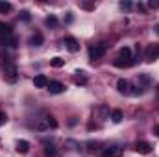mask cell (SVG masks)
I'll return each instance as SVG.
<instances>
[{
	"label": "cell",
	"instance_id": "d6986e66",
	"mask_svg": "<svg viewBox=\"0 0 159 157\" xmlns=\"http://www.w3.org/2000/svg\"><path fill=\"white\" fill-rule=\"evenodd\" d=\"M111 120H113L115 124H119L120 120H122V111H120V109H113V111H111Z\"/></svg>",
	"mask_w": 159,
	"mask_h": 157
},
{
	"label": "cell",
	"instance_id": "8fae6325",
	"mask_svg": "<svg viewBox=\"0 0 159 157\" xmlns=\"http://www.w3.org/2000/svg\"><path fill=\"white\" fill-rule=\"evenodd\" d=\"M48 78L46 76H43V74H39V76H35L34 78V85L37 87V89H44V87H48Z\"/></svg>",
	"mask_w": 159,
	"mask_h": 157
},
{
	"label": "cell",
	"instance_id": "5b68a950",
	"mask_svg": "<svg viewBox=\"0 0 159 157\" xmlns=\"http://www.w3.org/2000/svg\"><path fill=\"white\" fill-rule=\"evenodd\" d=\"M117 91H119L120 94H126V96H131V83L128 81V79L120 78L117 81Z\"/></svg>",
	"mask_w": 159,
	"mask_h": 157
},
{
	"label": "cell",
	"instance_id": "9c48e42d",
	"mask_svg": "<svg viewBox=\"0 0 159 157\" xmlns=\"http://www.w3.org/2000/svg\"><path fill=\"white\" fill-rule=\"evenodd\" d=\"M120 154H122V148L111 146V148H106V150L102 152V157H120Z\"/></svg>",
	"mask_w": 159,
	"mask_h": 157
},
{
	"label": "cell",
	"instance_id": "cb8c5ba5",
	"mask_svg": "<svg viewBox=\"0 0 159 157\" xmlns=\"http://www.w3.org/2000/svg\"><path fill=\"white\" fill-rule=\"evenodd\" d=\"M20 17H22V20H26V22H28V20H30V11H26V9H24V11H20Z\"/></svg>",
	"mask_w": 159,
	"mask_h": 157
},
{
	"label": "cell",
	"instance_id": "8992f818",
	"mask_svg": "<svg viewBox=\"0 0 159 157\" xmlns=\"http://www.w3.org/2000/svg\"><path fill=\"white\" fill-rule=\"evenodd\" d=\"M63 44H65V48L69 50V52H72V54H76L80 50V43L74 37H65L63 39Z\"/></svg>",
	"mask_w": 159,
	"mask_h": 157
},
{
	"label": "cell",
	"instance_id": "4fadbf2b",
	"mask_svg": "<svg viewBox=\"0 0 159 157\" xmlns=\"http://www.w3.org/2000/svg\"><path fill=\"white\" fill-rule=\"evenodd\" d=\"M17 152L19 154H28L30 152V142L28 141H19L17 142Z\"/></svg>",
	"mask_w": 159,
	"mask_h": 157
},
{
	"label": "cell",
	"instance_id": "ffe728a7",
	"mask_svg": "<svg viewBox=\"0 0 159 157\" xmlns=\"http://www.w3.org/2000/svg\"><path fill=\"white\" fill-rule=\"evenodd\" d=\"M11 11V4L9 2H0V13H7Z\"/></svg>",
	"mask_w": 159,
	"mask_h": 157
},
{
	"label": "cell",
	"instance_id": "44dd1931",
	"mask_svg": "<svg viewBox=\"0 0 159 157\" xmlns=\"http://www.w3.org/2000/svg\"><path fill=\"white\" fill-rule=\"evenodd\" d=\"M133 6H131V2H120V9L122 11H129Z\"/></svg>",
	"mask_w": 159,
	"mask_h": 157
},
{
	"label": "cell",
	"instance_id": "7c38bea8",
	"mask_svg": "<svg viewBox=\"0 0 159 157\" xmlns=\"http://www.w3.org/2000/svg\"><path fill=\"white\" fill-rule=\"evenodd\" d=\"M43 41H44L43 34H39V32H37V34H34V35L30 37V41H28V43H30V46H41V44H43Z\"/></svg>",
	"mask_w": 159,
	"mask_h": 157
},
{
	"label": "cell",
	"instance_id": "9a60e30c",
	"mask_svg": "<svg viewBox=\"0 0 159 157\" xmlns=\"http://www.w3.org/2000/svg\"><path fill=\"white\" fill-rule=\"evenodd\" d=\"M74 81H76V85H85V83H87V74H85L83 70H78Z\"/></svg>",
	"mask_w": 159,
	"mask_h": 157
},
{
	"label": "cell",
	"instance_id": "83f0119b",
	"mask_svg": "<svg viewBox=\"0 0 159 157\" xmlns=\"http://www.w3.org/2000/svg\"><path fill=\"white\" fill-rule=\"evenodd\" d=\"M137 9H139V11H144V9H146V7H144V6H143V4H137Z\"/></svg>",
	"mask_w": 159,
	"mask_h": 157
},
{
	"label": "cell",
	"instance_id": "277c9868",
	"mask_svg": "<svg viewBox=\"0 0 159 157\" xmlns=\"http://www.w3.org/2000/svg\"><path fill=\"white\" fill-rule=\"evenodd\" d=\"M144 59H146L148 63H152V61L159 59V44L152 43V44L146 46V50H144Z\"/></svg>",
	"mask_w": 159,
	"mask_h": 157
},
{
	"label": "cell",
	"instance_id": "6da1fadb",
	"mask_svg": "<svg viewBox=\"0 0 159 157\" xmlns=\"http://www.w3.org/2000/svg\"><path fill=\"white\" fill-rule=\"evenodd\" d=\"M133 63H135V57L131 56V50H129L128 46L120 48L119 57L115 59V67H119V69H128V67H131Z\"/></svg>",
	"mask_w": 159,
	"mask_h": 157
},
{
	"label": "cell",
	"instance_id": "e0dca14e",
	"mask_svg": "<svg viewBox=\"0 0 159 157\" xmlns=\"http://www.w3.org/2000/svg\"><path fill=\"white\" fill-rule=\"evenodd\" d=\"M44 24H46L48 28H56V26H57V17H56V15L46 17V19H44Z\"/></svg>",
	"mask_w": 159,
	"mask_h": 157
},
{
	"label": "cell",
	"instance_id": "7402d4cb",
	"mask_svg": "<svg viewBox=\"0 0 159 157\" xmlns=\"http://www.w3.org/2000/svg\"><path fill=\"white\" fill-rule=\"evenodd\" d=\"M139 81L144 83V85H148V83H150V76H148V74H141V76H139Z\"/></svg>",
	"mask_w": 159,
	"mask_h": 157
},
{
	"label": "cell",
	"instance_id": "5bb4252c",
	"mask_svg": "<svg viewBox=\"0 0 159 157\" xmlns=\"http://www.w3.org/2000/svg\"><path fill=\"white\" fill-rule=\"evenodd\" d=\"M44 155L46 157H57V150H56V146L44 142Z\"/></svg>",
	"mask_w": 159,
	"mask_h": 157
},
{
	"label": "cell",
	"instance_id": "484cf974",
	"mask_svg": "<svg viewBox=\"0 0 159 157\" xmlns=\"http://www.w3.org/2000/svg\"><path fill=\"white\" fill-rule=\"evenodd\" d=\"M148 6H150L152 9H159V2H154V0H152V2L148 4Z\"/></svg>",
	"mask_w": 159,
	"mask_h": 157
},
{
	"label": "cell",
	"instance_id": "3957f363",
	"mask_svg": "<svg viewBox=\"0 0 159 157\" xmlns=\"http://www.w3.org/2000/svg\"><path fill=\"white\" fill-rule=\"evenodd\" d=\"M106 50H107V44H106V43H98V44L91 46V48H89V59H91V61L100 59V57L106 54Z\"/></svg>",
	"mask_w": 159,
	"mask_h": 157
},
{
	"label": "cell",
	"instance_id": "f546056e",
	"mask_svg": "<svg viewBox=\"0 0 159 157\" xmlns=\"http://www.w3.org/2000/svg\"><path fill=\"white\" fill-rule=\"evenodd\" d=\"M156 32H157V35H159V24H156Z\"/></svg>",
	"mask_w": 159,
	"mask_h": 157
},
{
	"label": "cell",
	"instance_id": "52a82bcc",
	"mask_svg": "<svg viewBox=\"0 0 159 157\" xmlns=\"http://www.w3.org/2000/svg\"><path fill=\"white\" fill-rule=\"evenodd\" d=\"M133 150H135L137 154H141V155H148V154L152 152V146H150L148 142H144V141H141V142H135V146H133Z\"/></svg>",
	"mask_w": 159,
	"mask_h": 157
},
{
	"label": "cell",
	"instance_id": "f1b7e54d",
	"mask_svg": "<svg viewBox=\"0 0 159 157\" xmlns=\"http://www.w3.org/2000/svg\"><path fill=\"white\" fill-rule=\"evenodd\" d=\"M154 133L159 137V124H157V126H154Z\"/></svg>",
	"mask_w": 159,
	"mask_h": 157
},
{
	"label": "cell",
	"instance_id": "2e32d148",
	"mask_svg": "<svg viewBox=\"0 0 159 157\" xmlns=\"http://www.w3.org/2000/svg\"><path fill=\"white\" fill-rule=\"evenodd\" d=\"M6 35H11V26L6 22H0V37H6Z\"/></svg>",
	"mask_w": 159,
	"mask_h": 157
},
{
	"label": "cell",
	"instance_id": "4316f807",
	"mask_svg": "<svg viewBox=\"0 0 159 157\" xmlns=\"http://www.w3.org/2000/svg\"><path fill=\"white\" fill-rule=\"evenodd\" d=\"M4 122H6V115H4V113H2V111H0V126H2V124H4Z\"/></svg>",
	"mask_w": 159,
	"mask_h": 157
},
{
	"label": "cell",
	"instance_id": "7a4b0ae2",
	"mask_svg": "<svg viewBox=\"0 0 159 157\" xmlns=\"http://www.w3.org/2000/svg\"><path fill=\"white\" fill-rule=\"evenodd\" d=\"M7 59H4V78H6V81H9V83H15L19 79V70H17L15 63H11Z\"/></svg>",
	"mask_w": 159,
	"mask_h": 157
},
{
	"label": "cell",
	"instance_id": "603a6c76",
	"mask_svg": "<svg viewBox=\"0 0 159 157\" xmlns=\"http://www.w3.org/2000/svg\"><path fill=\"white\" fill-rule=\"evenodd\" d=\"M46 122H48V128H57V122H56V118L54 117H48L46 118Z\"/></svg>",
	"mask_w": 159,
	"mask_h": 157
},
{
	"label": "cell",
	"instance_id": "d4e9b609",
	"mask_svg": "<svg viewBox=\"0 0 159 157\" xmlns=\"http://www.w3.org/2000/svg\"><path fill=\"white\" fill-rule=\"evenodd\" d=\"M46 128H48V122H46V120H44V122H39V124H37V129H46Z\"/></svg>",
	"mask_w": 159,
	"mask_h": 157
},
{
	"label": "cell",
	"instance_id": "ba28073f",
	"mask_svg": "<svg viewBox=\"0 0 159 157\" xmlns=\"http://www.w3.org/2000/svg\"><path fill=\"white\" fill-rule=\"evenodd\" d=\"M46 89H48L52 94H59V92H63V91H65V85H63L61 81H50Z\"/></svg>",
	"mask_w": 159,
	"mask_h": 157
},
{
	"label": "cell",
	"instance_id": "30bf717a",
	"mask_svg": "<svg viewBox=\"0 0 159 157\" xmlns=\"http://www.w3.org/2000/svg\"><path fill=\"white\" fill-rule=\"evenodd\" d=\"M17 37H13V35H6V37H0V44L2 46H11V48H15L17 46Z\"/></svg>",
	"mask_w": 159,
	"mask_h": 157
},
{
	"label": "cell",
	"instance_id": "ac0fdd59",
	"mask_svg": "<svg viewBox=\"0 0 159 157\" xmlns=\"http://www.w3.org/2000/svg\"><path fill=\"white\" fill-rule=\"evenodd\" d=\"M50 65H52V67H56V69H59V67H63V65H65V59H63V57H59V56H56V57H52V59H50Z\"/></svg>",
	"mask_w": 159,
	"mask_h": 157
}]
</instances>
